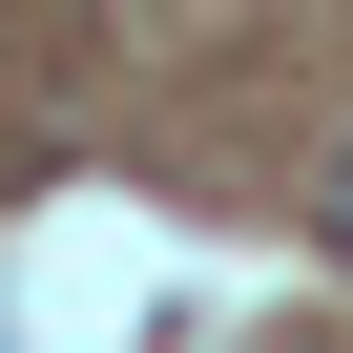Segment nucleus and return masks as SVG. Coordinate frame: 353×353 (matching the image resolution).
I'll return each mask as SVG.
<instances>
[{
    "mask_svg": "<svg viewBox=\"0 0 353 353\" xmlns=\"http://www.w3.org/2000/svg\"><path fill=\"white\" fill-rule=\"evenodd\" d=\"M312 229H332V270H353V166H332V208H312Z\"/></svg>",
    "mask_w": 353,
    "mask_h": 353,
    "instance_id": "1",
    "label": "nucleus"
}]
</instances>
